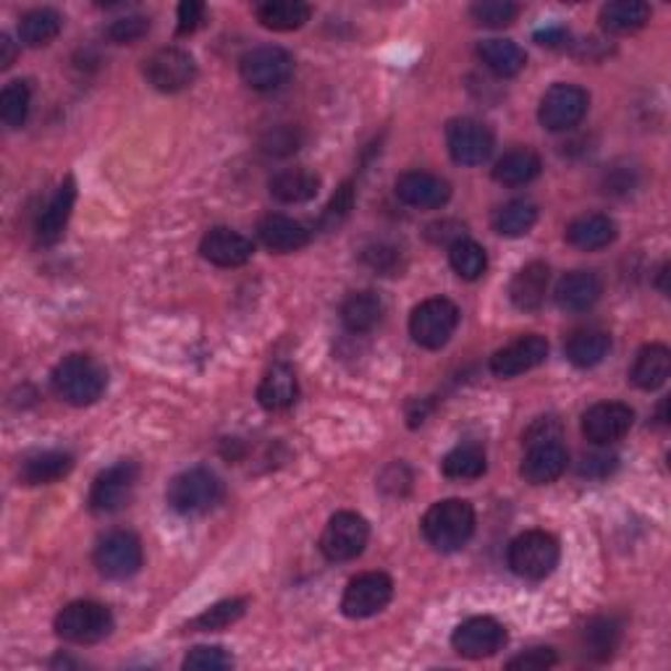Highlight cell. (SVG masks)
I'll list each match as a JSON object with an SVG mask.
<instances>
[{
    "mask_svg": "<svg viewBox=\"0 0 671 671\" xmlns=\"http://www.w3.org/2000/svg\"><path fill=\"white\" fill-rule=\"evenodd\" d=\"M478 58L483 60L488 71H493L501 79L517 77L527 64L525 51L512 40H483L478 45Z\"/></svg>",
    "mask_w": 671,
    "mask_h": 671,
    "instance_id": "obj_32",
    "label": "cell"
},
{
    "mask_svg": "<svg viewBox=\"0 0 671 671\" xmlns=\"http://www.w3.org/2000/svg\"><path fill=\"white\" fill-rule=\"evenodd\" d=\"M474 533V510L465 499H444L423 517V535L436 551L451 553L467 546Z\"/></svg>",
    "mask_w": 671,
    "mask_h": 671,
    "instance_id": "obj_2",
    "label": "cell"
},
{
    "mask_svg": "<svg viewBox=\"0 0 671 671\" xmlns=\"http://www.w3.org/2000/svg\"><path fill=\"white\" fill-rule=\"evenodd\" d=\"M370 525L357 512H336L321 535V551L328 561H351L365 551Z\"/></svg>",
    "mask_w": 671,
    "mask_h": 671,
    "instance_id": "obj_9",
    "label": "cell"
},
{
    "mask_svg": "<svg viewBox=\"0 0 671 671\" xmlns=\"http://www.w3.org/2000/svg\"><path fill=\"white\" fill-rule=\"evenodd\" d=\"M64 26V16L53 9H35L24 13L19 22V40L26 47H45L60 35Z\"/></svg>",
    "mask_w": 671,
    "mask_h": 671,
    "instance_id": "obj_37",
    "label": "cell"
},
{
    "mask_svg": "<svg viewBox=\"0 0 671 671\" xmlns=\"http://www.w3.org/2000/svg\"><path fill=\"white\" fill-rule=\"evenodd\" d=\"M30 105H32V90L30 85L22 79L9 81L0 92V119L9 128H22L26 124V116H30Z\"/></svg>",
    "mask_w": 671,
    "mask_h": 671,
    "instance_id": "obj_42",
    "label": "cell"
},
{
    "mask_svg": "<svg viewBox=\"0 0 671 671\" xmlns=\"http://www.w3.org/2000/svg\"><path fill=\"white\" fill-rule=\"evenodd\" d=\"M53 391L71 406H90L105 394L108 372L90 355H69L60 359L51 376Z\"/></svg>",
    "mask_w": 671,
    "mask_h": 671,
    "instance_id": "obj_1",
    "label": "cell"
},
{
    "mask_svg": "<svg viewBox=\"0 0 671 671\" xmlns=\"http://www.w3.org/2000/svg\"><path fill=\"white\" fill-rule=\"evenodd\" d=\"M650 22V5L642 0H614L601 9V26L612 35H633Z\"/></svg>",
    "mask_w": 671,
    "mask_h": 671,
    "instance_id": "obj_34",
    "label": "cell"
},
{
    "mask_svg": "<svg viewBox=\"0 0 671 671\" xmlns=\"http://www.w3.org/2000/svg\"><path fill=\"white\" fill-rule=\"evenodd\" d=\"M244 612H247V601L244 599L221 601L215 603V606L205 608L200 616H194V619L189 622V629H194V633H221V629L239 622Z\"/></svg>",
    "mask_w": 671,
    "mask_h": 671,
    "instance_id": "obj_41",
    "label": "cell"
},
{
    "mask_svg": "<svg viewBox=\"0 0 671 671\" xmlns=\"http://www.w3.org/2000/svg\"><path fill=\"white\" fill-rule=\"evenodd\" d=\"M74 200H77V187H74V179H66L64 184L56 189V194H53L51 202H47L43 213H40V219H37L40 242L53 244L60 239L66 223H69L71 219Z\"/></svg>",
    "mask_w": 671,
    "mask_h": 671,
    "instance_id": "obj_27",
    "label": "cell"
},
{
    "mask_svg": "<svg viewBox=\"0 0 671 671\" xmlns=\"http://www.w3.org/2000/svg\"><path fill=\"white\" fill-rule=\"evenodd\" d=\"M485 451L472 444L457 446L440 462V470L451 480H478L480 474H485Z\"/></svg>",
    "mask_w": 671,
    "mask_h": 671,
    "instance_id": "obj_38",
    "label": "cell"
},
{
    "mask_svg": "<svg viewBox=\"0 0 671 671\" xmlns=\"http://www.w3.org/2000/svg\"><path fill=\"white\" fill-rule=\"evenodd\" d=\"M139 480V467L134 462H124L108 467L105 472H100L94 478L92 491H90V510L94 514H116L128 506V501L134 499Z\"/></svg>",
    "mask_w": 671,
    "mask_h": 671,
    "instance_id": "obj_11",
    "label": "cell"
},
{
    "mask_svg": "<svg viewBox=\"0 0 671 671\" xmlns=\"http://www.w3.org/2000/svg\"><path fill=\"white\" fill-rule=\"evenodd\" d=\"M538 221V208L530 200H510L491 215V226L499 236L517 239L525 236Z\"/></svg>",
    "mask_w": 671,
    "mask_h": 671,
    "instance_id": "obj_36",
    "label": "cell"
},
{
    "mask_svg": "<svg viewBox=\"0 0 671 671\" xmlns=\"http://www.w3.org/2000/svg\"><path fill=\"white\" fill-rule=\"evenodd\" d=\"M150 32V19L147 16H121L116 19V22L108 24L105 30V37L111 40L113 45H132L137 43V40H142Z\"/></svg>",
    "mask_w": 671,
    "mask_h": 671,
    "instance_id": "obj_44",
    "label": "cell"
},
{
    "mask_svg": "<svg viewBox=\"0 0 671 671\" xmlns=\"http://www.w3.org/2000/svg\"><path fill=\"white\" fill-rule=\"evenodd\" d=\"M567 465H569V454L564 446H561L559 440H544V444L527 446L519 474L530 485H548L567 472Z\"/></svg>",
    "mask_w": 671,
    "mask_h": 671,
    "instance_id": "obj_20",
    "label": "cell"
},
{
    "mask_svg": "<svg viewBox=\"0 0 671 671\" xmlns=\"http://www.w3.org/2000/svg\"><path fill=\"white\" fill-rule=\"evenodd\" d=\"M74 470V457L69 451H37L26 457L19 470L24 485H51L64 480Z\"/></svg>",
    "mask_w": 671,
    "mask_h": 671,
    "instance_id": "obj_28",
    "label": "cell"
},
{
    "mask_svg": "<svg viewBox=\"0 0 671 671\" xmlns=\"http://www.w3.org/2000/svg\"><path fill=\"white\" fill-rule=\"evenodd\" d=\"M234 659L226 653V650L219 646H198L187 653L184 669L189 671H221V669H232Z\"/></svg>",
    "mask_w": 671,
    "mask_h": 671,
    "instance_id": "obj_45",
    "label": "cell"
},
{
    "mask_svg": "<svg viewBox=\"0 0 671 671\" xmlns=\"http://www.w3.org/2000/svg\"><path fill=\"white\" fill-rule=\"evenodd\" d=\"M396 198L415 210H438L451 200V184L436 174L406 171L396 179Z\"/></svg>",
    "mask_w": 671,
    "mask_h": 671,
    "instance_id": "obj_18",
    "label": "cell"
},
{
    "mask_svg": "<svg viewBox=\"0 0 671 671\" xmlns=\"http://www.w3.org/2000/svg\"><path fill=\"white\" fill-rule=\"evenodd\" d=\"M556 663V653L551 648H533L525 650V653L517 656V659H512L506 663V669L510 671H544L551 669Z\"/></svg>",
    "mask_w": 671,
    "mask_h": 671,
    "instance_id": "obj_48",
    "label": "cell"
},
{
    "mask_svg": "<svg viewBox=\"0 0 671 671\" xmlns=\"http://www.w3.org/2000/svg\"><path fill=\"white\" fill-rule=\"evenodd\" d=\"M223 499V483L215 472L205 470V467H192V470L179 472L168 483L166 501L174 512L187 514H205L221 504Z\"/></svg>",
    "mask_w": 671,
    "mask_h": 671,
    "instance_id": "obj_3",
    "label": "cell"
},
{
    "mask_svg": "<svg viewBox=\"0 0 671 671\" xmlns=\"http://www.w3.org/2000/svg\"><path fill=\"white\" fill-rule=\"evenodd\" d=\"M365 262H368L372 270H381L383 276H396L399 270H402V255H399L394 247H385V244L368 249V253H365Z\"/></svg>",
    "mask_w": 671,
    "mask_h": 671,
    "instance_id": "obj_47",
    "label": "cell"
},
{
    "mask_svg": "<svg viewBox=\"0 0 671 671\" xmlns=\"http://www.w3.org/2000/svg\"><path fill=\"white\" fill-rule=\"evenodd\" d=\"M616 234L619 232H616L614 219H608V215L603 213H588L569 223L564 236L574 249H582V253H599V249H606L608 244H614Z\"/></svg>",
    "mask_w": 671,
    "mask_h": 671,
    "instance_id": "obj_23",
    "label": "cell"
},
{
    "mask_svg": "<svg viewBox=\"0 0 671 671\" xmlns=\"http://www.w3.org/2000/svg\"><path fill=\"white\" fill-rule=\"evenodd\" d=\"M202 19H205V5L200 0H184L179 5V26H176V32L179 35H192V32L200 30Z\"/></svg>",
    "mask_w": 671,
    "mask_h": 671,
    "instance_id": "obj_51",
    "label": "cell"
},
{
    "mask_svg": "<svg viewBox=\"0 0 671 671\" xmlns=\"http://www.w3.org/2000/svg\"><path fill=\"white\" fill-rule=\"evenodd\" d=\"M470 16L474 24L488 26V30H501V26H510L519 16V5L510 3V0H480L470 9Z\"/></svg>",
    "mask_w": 671,
    "mask_h": 671,
    "instance_id": "obj_43",
    "label": "cell"
},
{
    "mask_svg": "<svg viewBox=\"0 0 671 671\" xmlns=\"http://www.w3.org/2000/svg\"><path fill=\"white\" fill-rule=\"evenodd\" d=\"M200 253L208 262H213V266L219 268H239L244 262H249V257L255 253V244L244 234L234 232V228L219 226L210 228V232L202 236Z\"/></svg>",
    "mask_w": 671,
    "mask_h": 671,
    "instance_id": "obj_19",
    "label": "cell"
},
{
    "mask_svg": "<svg viewBox=\"0 0 671 671\" xmlns=\"http://www.w3.org/2000/svg\"><path fill=\"white\" fill-rule=\"evenodd\" d=\"M56 633L74 646H94L113 633V614L98 601H74L56 616Z\"/></svg>",
    "mask_w": 671,
    "mask_h": 671,
    "instance_id": "obj_4",
    "label": "cell"
},
{
    "mask_svg": "<svg viewBox=\"0 0 671 671\" xmlns=\"http://www.w3.org/2000/svg\"><path fill=\"white\" fill-rule=\"evenodd\" d=\"M239 74L257 92L278 90L294 74V58L278 45H260L247 51L239 60Z\"/></svg>",
    "mask_w": 671,
    "mask_h": 671,
    "instance_id": "obj_7",
    "label": "cell"
},
{
    "mask_svg": "<svg viewBox=\"0 0 671 671\" xmlns=\"http://www.w3.org/2000/svg\"><path fill=\"white\" fill-rule=\"evenodd\" d=\"M145 79L158 92H181L198 79V64L181 47H160L145 60Z\"/></svg>",
    "mask_w": 671,
    "mask_h": 671,
    "instance_id": "obj_12",
    "label": "cell"
},
{
    "mask_svg": "<svg viewBox=\"0 0 671 671\" xmlns=\"http://www.w3.org/2000/svg\"><path fill=\"white\" fill-rule=\"evenodd\" d=\"M446 147L459 166H483L493 155L496 139L485 124L474 119H454L446 126Z\"/></svg>",
    "mask_w": 671,
    "mask_h": 671,
    "instance_id": "obj_14",
    "label": "cell"
},
{
    "mask_svg": "<svg viewBox=\"0 0 671 671\" xmlns=\"http://www.w3.org/2000/svg\"><path fill=\"white\" fill-rule=\"evenodd\" d=\"M538 174H540L538 153L527 150V147L510 150L504 158H499L496 166H493V179L504 187H525L530 184Z\"/></svg>",
    "mask_w": 671,
    "mask_h": 671,
    "instance_id": "obj_35",
    "label": "cell"
},
{
    "mask_svg": "<svg viewBox=\"0 0 671 671\" xmlns=\"http://www.w3.org/2000/svg\"><path fill=\"white\" fill-rule=\"evenodd\" d=\"M297 145H300V137H297V132H291L289 126H278L276 132H270L266 139H262V150L270 155H289L297 150Z\"/></svg>",
    "mask_w": 671,
    "mask_h": 671,
    "instance_id": "obj_50",
    "label": "cell"
},
{
    "mask_svg": "<svg viewBox=\"0 0 671 671\" xmlns=\"http://www.w3.org/2000/svg\"><path fill=\"white\" fill-rule=\"evenodd\" d=\"M559 436H561L559 423H556L553 417H540L535 420L533 428L525 433V440L527 446H530V444H544V440H559Z\"/></svg>",
    "mask_w": 671,
    "mask_h": 671,
    "instance_id": "obj_52",
    "label": "cell"
},
{
    "mask_svg": "<svg viewBox=\"0 0 671 671\" xmlns=\"http://www.w3.org/2000/svg\"><path fill=\"white\" fill-rule=\"evenodd\" d=\"M268 187L273 200L283 202V205H302V202H310L317 194L321 176L310 171V168H287V171H278Z\"/></svg>",
    "mask_w": 671,
    "mask_h": 671,
    "instance_id": "obj_26",
    "label": "cell"
},
{
    "mask_svg": "<svg viewBox=\"0 0 671 671\" xmlns=\"http://www.w3.org/2000/svg\"><path fill=\"white\" fill-rule=\"evenodd\" d=\"M297 396H300V383H297L294 370L283 362L273 365L257 385V402L270 412L289 410L297 402Z\"/></svg>",
    "mask_w": 671,
    "mask_h": 671,
    "instance_id": "obj_25",
    "label": "cell"
},
{
    "mask_svg": "<svg viewBox=\"0 0 671 671\" xmlns=\"http://www.w3.org/2000/svg\"><path fill=\"white\" fill-rule=\"evenodd\" d=\"M13 58H16V45L11 43L9 35L0 37V69H11Z\"/></svg>",
    "mask_w": 671,
    "mask_h": 671,
    "instance_id": "obj_54",
    "label": "cell"
},
{
    "mask_svg": "<svg viewBox=\"0 0 671 671\" xmlns=\"http://www.w3.org/2000/svg\"><path fill=\"white\" fill-rule=\"evenodd\" d=\"M616 462L619 459L614 457V454H585L580 462V474L582 478H608L616 470Z\"/></svg>",
    "mask_w": 671,
    "mask_h": 671,
    "instance_id": "obj_49",
    "label": "cell"
},
{
    "mask_svg": "<svg viewBox=\"0 0 671 671\" xmlns=\"http://www.w3.org/2000/svg\"><path fill=\"white\" fill-rule=\"evenodd\" d=\"M394 599V582L383 572H365L357 574L349 582L342 599V612L349 619H368V616L381 614Z\"/></svg>",
    "mask_w": 671,
    "mask_h": 671,
    "instance_id": "obj_13",
    "label": "cell"
},
{
    "mask_svg": "<svg viewBox=\"0 0 671 671\" xmlns=\"http://www.w3.org/2000/svg\"><path fill=\"white\" fill-rule=\"evenodd\" d=\"M310 5L302 0H268L257 5L255 16L266 30L273 32H294L310 22Z\"/></svg>",
    "mask_w": 671,
    "mask_h": 671,
    "instance_id": "obj_33",
    "label": "cell"
},
{
    "mask_svg": "<svg viewBox=\"0 0 671 671\" xmlns=\"http://www.w3.org/2000/svg\"><path fill=\"white\" fill-rule=\"evenodd\" d=\"M451 646L462 659H491L506 646V629L491 616H472L454 629Z\"/></svg>",
    "mask_w": 671,
    "mask_h": 671,
    "instance_id": "obj_15",
    "label": "cell"
},
{
    "mask_svg": "<svg viewBox=\"0 0 671 671\" xmlns=\"http://www.w3.org/2000/svg\"><path fill=\"white\" fill-rule=\"evenodd\" d=\"M535 40H538L540 45H548V47H553V45H559V43H564L567 40V32L561 30V26H548V30H544V32H538V35H535Z\"/></svg>",
    "mask_w": 671,
    "mask_h": 671,
    "instance_id": "obj_53",
    "label": "cell"
},
{
    "mask_svg": "<svg viewBox=\"0 0 671 671\" xmlns=\"http://www.w3.org/2000/svg\"><path fill=\"white\" fill-rule=\"evenodd\" d=\"M351 208H355V187H351V181H347V184H342L336 189V194L331 198L328 208H325L323 226L325 228L342 226V221L351 213Z\"/></svg>",
    "mask_w": 671,
    "mask_h": 671,
    "instance_id": "obj_46",
    "label": "cell"
},
{
    "mask_svg": "<svg viewBox=\"0 0 671 671\" xmlns=\"http://www.w3.org/2000/svg\"><path fill=\"white\" fill-rule=\"evenodd\" d=\"M142 544L134 533L113 530L94 548V567L108 580H128L142 569Z\"/></svg>",
    "mask_w": 671,
    "mask_h": 671,
    "instance_id": "obj_10",
    "label": "cell"
},
{
    "mask_svg": "<svg viewBox=\"0 0 671 671\" xmlns=\"http://www.w3.org/2000/svg\"><path fill=\"white\" fill-rule=\"evenodd\" d=\"M559 540L546 530H527L510 546V567L525 580H546L559 567Z\"/></svg>",
    "mask_w": 671,
    "mask_h": 671,
    "instance_id": "obj_5",
    "label": "cell"
},
{
    "mask_svg": "<svg viewBox=\"0 0 671 671\" xmlns=\"http://www.w3.org/2000/svg\"><path fill=\"white\" fill-rule=\"evenodd\" d=\"M671 376V351L663 344H648L637 351L629 381L640 391H656L669 381Z\"/></svg>",
    "mask_w": 671,
    "mask_h": 671,
    "instance_id": "obj_24",
    "label": "cell"
},
{
    "mask_svg": "<svg viewBox=\"0 0 671 671\" xmlns=\"http://www.w3.org/2000/svg\"><path fill=\"white\" fill-rule=\"evenodd\" d=\"M548 357V342L538 334H527L506 344L491 357V372L499 378H517L522 372L538 368Z\"/></svg>",
    "mask_w": 671,
    "mask_h": 671,
    "instance_id": "obj_17",
    "label": "cell"
},
{
    "mask_svg": "<svg viewBox=\"0 0 671 671\" xmlns=\"http://www.w3.org/2000/svg\"><path fill=\"white\" fill-rule=\"evenodd\" d=\"M383 300L376 291H355L342 304V321L351 334H370L383 321Z\"/></svg>",
    "mask_w": 671,
    "mask_h": 671,
    "instance_id": "obj_31",
    "label": "cell"
},
{
    "mask_svg": "<svg viewBox=\"0 0 671 671\" xmlns=\"http://www.w3.org/2000/svg\"><path fill=\"white\" fill-rule=\"evenodd\" d=\"M622 627L619 622L608 619V616H599V619L588 622L585 633H582V642H585V653L593 659H608L614 653V648L619 646Z\"/></svg>",
    "mask_w": 671,
    "mask_h": 671,
    "instance_id": "obj_39",
    "label": "cell"
},
{
    "mask_svg": "<svg viewBox=\"0 0 671 671\" xmlns=\"http://www.w3.org/2000/svg\"><path fill=\"white\" fill-rule=\"evenodd\" d=\"M612 349V336L601 328H578L572 331L564 344L567 359L574 368H595Z\"/></svg>",
    "mask_w": 671,
    "mask_h": 671,
    "instance_id": "obj_29",
    "label": "cell"
},
{
    "mask_svg": "<svg viewBox=\"0 0 671 671\" xmlns=\"http://www.w3.org/2000/svg\"><path fill=\"white\" fill-rule=\"evenodd\" d=\"M588 105H591V94L578 85H559L548 87L538 105V121L548 132H569L585 119Z\"/></svg>",
    "mask_w": 671,
    "mask_h": 671,
    "instance_id": "obj_8",
    "label": "cell"
},
{
    "mask_svg": "<svg viewBox=\"0 0 671 671\" xmlns=\"http://www.w3.org/2000/svg\"><path fill=\"white\" fill-rule=\"evenodd\" d=\"M603 283L593 270H572L556 283V304L564 313H585L601 300Z\"/></svg>",
    "mask_w": 671,
    "mask_h": 671,
    "instance_id": "obj_21",
    "label": "cell"
},
{
    "mask_svg": "<svg viewBox=\"0 0 671 671\" xmlns=\"http://www.w3.org/2000/svg\"><path fill=\"white\" fill-rule=\"evenodd\" d=\"M548 281H551V270L546 262H527L525 268L517 270V276L510 283V300L522 313H533L546 302Z\"/></svg>",
    "mask_w": 671,
    "mask_h": 671,
    "instance_id": "obj_22",
    "label": "cell"
},
{
    "mask_svg": "<svg viewBox=\"0 0 671 671\" xmlns=\"http://www.w3.org/2000/svg\"><path fill=\"white\" fill-rule=\"evenodd\" d=\"M449 262L454 273L465 278V281H478V278H483V273L488 270L485 249L472 239L454 242L449 247Z\"/></svg>",
    "mask_w": 671,
    "mask_h": 671,
    "instance_id": "obj_40",
    "label": "cell"
},
{
    "mask_svg": "<svg viewBox=\"0 0 671 671\" xmlns=\"http://www.w3.org/2000/svg\"><path fill=\"white\" fill-rule=\"evenodd\" d=\"M635 412L622 402H601L593 404L582 415V436L593 446H612L622 440L633 428Z\"/></svg>",
    "mask_w": 671,
    "mask_h": 671,
    "instance_id": "obj_16",
    "label": "cell"
},
{
    "mask_svg": "<svg viewBox=\"0 0 671 671\" xmlns=\"http://www.w3.org/2000/svg\"><path fill=\"white\" fill-rule=\"evenodd\" d=\"M260 239L273 253H297L310 242V232L300 221L289 219V215H268L260 223Z\"/></svg>",
    "mask_w": 671,
    "mask_h": 671,
    "instance_id": "obj_30",
    "label": "cell"
},
{
    "mask_svg": "<svg viewBox=\"0 0 671 671\" xmlns=\"http://www.w3.org/2000/svg\"><path fill=\"white\" fill-rule=\"evenodd\" d=\"M459 325V307L446 297L420 302L410 315V334L423 349H440L451 342Z\"/></svg>",
    "mask_w": 671,
    "mask_h": 671,
    "instance_id": "obj_6",
    "label": "cell"
}]
</instances>
